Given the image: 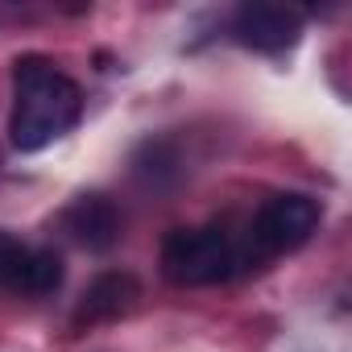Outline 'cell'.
Listing matches in <instances>:
<instances>
[{
  "mask_svg": "<svg viewBox=\"0 0 352 352\" xmlns=\"http://www.w3.org/2000/svg\"><path fill=\"white\" fill-rule=\"evenodd\" d=\"M63 228L91 253H104L116 245L120 236V212L108 195H79L67 212H63Z\"/></svg>",
  "mask_w": 352,
  "mask_h": 352,
  "instance_id": "6",
  "label": "cell"
},
{
  "mask_svg": "<svg viewBox=\"0 0 352 352\" xmlns=\"http://www.w3.org/2000/svg\"><path fill=\"white\" fill-rule=\"evenodd\" d=\"M0 286L25 298H46L63 286V257L50 249H30L0 228Z\"/></svg>",
  "mask_w": 352,
  "mask_h": 352,
  "instance_id": "4",
  "label": "cell"
},
{
  "mask_svg": "<svg viewBox=\"0 0 352 352\" xmlns=\"http://www.w3.org/2000/svg\"><path fill=\"white\" fill-rule=\"evenodd\" d=\"M13 145L21 153H38L50 141L67 137L83 116V91L71 75H63L50 58H17L13 67Z\"/></svg>",
  "mask_w": 352,
  "mask_h": 352,
  "instance_id": "1",
  "label": "cell"
},
{
  "mask_svg": "<svg viewBox=\"0 0 352 352\" xmlns=\"http://www.w3.org/2000/svg\"><path fill=\"white\" fill-rule=\"evenodd\" d=\"M232 34L241 46L261 50V54H282L298 42L302 34V17L286 5H241L232 17Z\"/></svg>",
  "mask_w": 352,
  "mask_h": 352,
  "instance_id": "5",
  "label": "cell"
},
{
  "mask_svg": "<svg viewBox=\"0 0 352 352\" xmlns=\"http://www.w3.org/2000/svg\"><path fill=\"white\" fill-rule=\"evenodd\" d=\"M315 228H319V204L311 195H274L249 228V241H245L249 261L294 253L311 241Z\"/></svg>",
  "mask_w": 352,
  "mask_h": 352,
  "instance_id": "3",
  "label": "cell"
},
{
  "mask_svg": "<svg viewBox=\"0 0 352 352\" xmlns=\"http://www.w3.org/2000/svg\"><path fill=\"white\" fill-rule=\"evenodd\" d=\"M133 302H137V278H133V274H104V278H96L91 290L83 294L75 319H79V323H83V319H87V323L116 319V315L133 311Z\"/></svg>",
  "mask_w": 352,
  "mask_h": 352,
  "instance_id": "7",
  "label": "cell"
},
{
  "mask_svg": "<svg viewBox=\"0 0 352 352\" xmlns=\"http://www.w3.org/2000/svg\"><path fill=\"white\" fill-rule=\"evenodd\" d=\"M249 265V249L224 228H179L162 245V274L174 286H216Z\"/></svg>",
  "mask_w": 352,
  "mask_h": 352,
  "instance_id": "2",
  "label": "cell"
}]
</instances>
